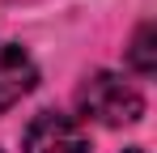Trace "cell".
Segmentation results:
<instances>
[{"label":"cell","mask_w":157,"mask_h":153,"mask_svg":"<svg viewBox=\"0 0 157 153\" xmlns=\"http://www.w3.org/2000/svg\"><path fill=\"white\" fill-rule=\"evenodd\" d=\"M128 60H132V68H136L140 76H153L157 73V30H153V22H144L140 30H136Z\"/></svg>","instance_id":"4"},{"label":"cell","mask_w":157,"mask_h":153,"mask_svg":"<svg viewBox=\"0 0 157 153\" xmlns=\"http://www.w3.org/2000/svg\"><path fill=\"white\" fill-rule=\"evenodd\" d=\"M77 106L85 119L102 128H123V124H136L144 115V98L140 89L123 81L119 73H89L77 89Z\"/></svg>","instance_id":"1"},{"label":"cell","mask_w":157,"mask_h":153,"mask_svg":"<svg viewBox=\"0 0 157 153\" xmlns=\"http://www.w3.org/2000/svg\"><path fill=\"white\" fill-rule=\"evenodd\" d=\"M123 153H144V149H123Z\"/></svg>","instance_id":"5"},{"label":"cell","mask_w":157,"mask_h":153,"mask_svg":"<svg viewBox=\"0 0 157 153\" xmlns=\"http://www.w3.org/2000/svg\"><path fill=\"white\" fill-rule=\"evenodd\" d=\"M26 153H89V145L77 119L47 111L26 128Z\"/></svg>","instance_id":"2"},{"label":"cell","mask_w":157,"mask_h":153,"mask_svg":"<svg viewBox=\"0 0 157 153\" xmlns=\"http://www.w3.org/2000/svg\"><path fill=\"white\" fill-rule=\"evenodd\" d=\"M34 81H38L34 60H30L17 43H4V47H0V115H4L13 102L26 98L30 89H34Z\"/></svg>","instance_id":"3"}]
</instances>
